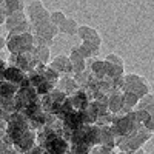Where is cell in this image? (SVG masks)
<instances>
[{
	"mask_svg": "<svg viewBox=\"0 0 154 154\" xmlns=\"http://www.w3.org/2000/svg\"><path fill=\"white\" fill-rule=\"evenodd\" d=\"M32 46H34V37H32L31 32L8 34V37H6V48L11 54L31 53Z\"/></svg>",
	"mask_w": 154,
	"mask_h": 154,
	"instance_id": "6da1fadb",
	"label": "cell"
},
{
	"mask_svg": "<svg viewBox=\"0 0 154 154\" xmlns=\"http://www.w3.org/2000/svg\"><path fill=\"white\" fill-rule=\"evenodd\" d=\"M151 134L152 133H148L146 130H143V128H140V130H137L136 133L126 136V137H120L117 142H116V145H117L120 148V151H125V152H134L136 149L142 148V145L146 142V140L151 139Z\"/></svg>",
	"mask_w": 154,
	"mask_h": 154,
	"instance_id": "7a4b0ae2",
	"label": "cell"
},
{
	"mask_svg": "<svg viewBox=\"0 0 154 154\" xmlns=\"http://www.w3.org/2000/svg\"><path fill=\"white\" fill-rule=\"evenodd\" d=\"M122 93H133L139 99L149 93L146 79L139 74H123V86Z\"/></svg>",
	"mask_w": 154,
	"mask_h": 154,
	"instance_id": "3957f363",
	"label": "cell"
},
{
	"mask_svg": "<svg viewBox=\"0 0 154 154\" xmlns=\"http://www.w3.org/2000/svg\"><path fill=\"white\" fill-rule=\"evenodd\" d=\"M49 14L51 12L43 6L42 2H29L26 5V19H28L31 26L38 25V23H43V22H48Z\"/></svg>",
	"mask_w": 154,
	"mask_h": 154,
	"instance_id": "277c9868",
	"label": "cell"
},
{
	"mask_svg": "<svg viewBox=\"0 0 154 154\" xmlns=\"http://www.w3.org/2000/svg\"><path fill=\"white\" fill-rule=\"evenodd\" d=\"M37 60L34 59L32 53H25V54H11V65L19 68L25 74L31 72L37 66Z\"/></svg>",
	"mask_w": 154,
	"mask_h": 154,
	"instance_id": "5b68a950",
	"label": "cell"
},
{
	"mask_svg": "<svg viewBox=\"0 0 154 154\" xmlns=\"http://www.w3.org/2000/svg\"><path fill=\"white\" fill-rule=\"evenodd\" d=\"M77 35L82 38V42L85 43H91V45H96V46H102V35L99 34L97 29L88 26V25H82L77 29Z\"/></svg>",
	"mask_w": 154,
	"mask_h": 154,
	"instance_id": "8992f818",
	"label": "cell"
},
{
	"mask_svg": "<svg viewBox=\"0 0 154 154\" xmlns=\"http://www.w3.org/2000/svg\"><path fill=\"white\" fill-rule=\"evenodd\" d=\"M83 123V117H82V112L80 111H71L68 112L65 117L62 119V130L63 131H68V133H72L74 130L80 128Z\"/></svg>",
	"mask_w": 154,
	"mask_h": 154,
	"instance_id": "52a82bcc",
	"label": "cell"
},
{
	"mask_svg": "<svg viewBox=\"0 0 154 154\" xmlns=\"http://www.w3.org/2000/svg\"><path fill=\"white\" fill-rule=\"evenodd\" d=\"M34 145H35V131H32V130L25 131V133L16 140V142H14V148H16L19 152H22V154L28 152Z\"/></svg>",
	"mask_w": 154,
	"mask_h": 154,
	"instance_id": "ba28073f",
	"label": "cell"
},
{
	"mask_svg": "<svg viewBox=\"0 0 154 154\" xmlns=\"http://www.w3.org/2000/svg\"><path fill=\"white\" fill-rule=\"evenodd\" d=\"M69 97V102H71V105H72V109L74 111H83L88 105H89V102H91V96H89L88 91H85V89H77V91Z\"/></svg>",
	"mask_w": 154,
	"mask_h": 154,
	"instance_id": "9c48e42d",
	"label": "cell"
},
{
	"mask_svg": "<svg viewBox=\"0 0 154 154\" xmlns=\"http://www.w3.org/2000/svg\"><path fill=\"white\" fill-rule=\"evenodd\" d=\"M49 68L54 69L59 75H69L72 72L71 62L66 56H57L56 59H53L49 63Z\"/></svg>",
	"mask_w": 154,
	"mask_h": 154,
	"instance_id": "30bf717a",
	"label": "cell"
},
{
	"mask_svg": "<svg viewBox=\"0 0 154 154\" xmlns=\"http://www.w3.org/2000/svg\"><path fill=\"white\" fill-rule=\"evenodd\" d=\"M108 111L111 114L123 112V94L122 91H112L108 94Z\"/></svg>",
	"mask_w": 154,
	"mask_h": 154,
	"instance_id": "8fae6325",
	"label": "cell"
},
{
	"mask_svg": "<svg viewBox=\"0 0 154 154\" xmlns=\"http://www.w3.org/2000/svg\"><path fill=\"white\" fill-rule=\"evenodd\" d=\"M99 145L105 146V148H109V149H112L116 146V137H114V134L111 131L109 125L99 126Z\"/></svg>",
	"mask_w": 154,
	"mask_h": 154,
	"instance_id": "7c38bea8",
	"label": "cell"
},
{
	"mask_svg": "<svg viewBox=\"0 0 154 154\" xmlns=\"http://www.w3.org/2000/svg\"><path fill=\"white\" fill-rule=\"evenodd\" d=\"M25 74L23 71H20L19 68H16V66H12V65H8L6 66V69H5V74H3V80H6L8 83H11V85H14V86H20V83H22V80L25 79Z\"/></svg>",
	"mask_w": 154,
	"mask_h": 154,
	"instance_id": "4fadbf2b",
	"label": "cell"
},
{
	"mask_svg": "<svg viewBox=\"0 0 154 154\" xmlns=\"http://www.w3.org/2000/svg\"><path fill=\"white\" fill-rule=\"evenodd\" d=\"M45 149H48L49 152H53V154H68V151H69V142H68V140H65L62 136H57V137H54L46 145Z\"/></svg>",
	"mask_w": 154,
	"mask_h": 154,
	"instance_id": "5bb4252c",
	"label": "cell"
},
{
	"mask_svg": "<svg viewBox=\"0 0 154 154\" xmlns=\"http://www.w3.org/2000/svg\"><path fill=\"white\" fill-rule=\"evenodd\" d=\"M56 88L59 89V91H62L65 96H71V94H74L77 89H79V88H77V85H75V82H74V79H72V77H69V75L60 77L57 85H56Z\"/></svg>",
	"mask_w": 154,
	"mask_h": 154,
	"instance_id": "9a60e30c",
	"label": "cell"
},
{
	"mask_svg": "<svg viewBox=\"0 0 154 154\" xmlns=\"http://www.w3.org/2000/svg\"><path fill=\"white\" fill-rule=\"evenodd\" d=\"M68 59H69V62H71V68H72V72H74V74L82 72V71L86 69V62H85V59L80 56V53L77 51L75 46L71 49V54H69Z\"/></svg>",
	"mask_w": 154,
	"mask_h": 154,
	"instance_id": "2e32d148",
	"label": "cell"
},
{
	"mask_svg": "<svg viewBox=\"0 0 154 154\" xmlns=\"http://www.w3.org/2000/svg\"><path fill=\"white\" fill-rule=\"evenodd\" d=\"M28 19H26V14H25L23 11L20 12H14V14H11L5 19V25H6V29L11 32V31H14L16 28H19L22 23H25Z\"/></svg>",
	"mask_w": 154,
	"mask_h": 154,
	"instance_id": "e0dca14e",
	"label": "cell"
},
{
	"mask_svg": "<svg viewBox=\"0 0 154 154\" xmlns=\"http://www.w3.org/2000/svg\"><path fill=\"white\" fill-rule=\"evenodd\" d=\"M0 8H2L5 17H8V16H11V14H14V12L23 11L25 3L20 2V0H3L2 5H0Z\"/></svg>",
	"mask_w": 154,
	"mask_h": 154,
	"instance_id": "ac0fdd59",
	"label": "cell"
},
{
	"mask_svg": "<svg viewBox=\"0 0 154 154\" xmlns=\"http://www.w3.org/2000/svg\"><path fill=\"white\" fill-rule=\"evenodd\" d=\"M77 51L80 53V56L83 59H96L100 53V48L96 46V45H91V43H80L79 46H75Z\"/></svg>",
	"mask_w": 154,
	"mask_h": 154,
	"instance_id": "d6986e66",
	"label": "cell"
},
{
	"mask_svg": "<svg viewBox=\"0 0 154 154\" xmlns=\"http://www.w3.org/2000/svg\"><path fill=\"white\" fill-rule=\"evenodd\" d=\"M31 53H32L34 59H35L38 63H42V65H48L49 56H51L49 46H32Z\"/></svg>",
	"mask_w": 154,
	"mask_h": 154,
	"instance_id": "ffe728a7",
	"label": "cell"
},
{
	"mask_svg": "<svg viewBox=\"0 0 154 154\" xmlns=\"http://www.w3.org/2000/svg\"><path fill=\"white\" fill-rule=\"evenodd\" d=\"M152 105H154V100H152V94L148 93L145 94L143 97H140L139 102H137V105L134 109H140V111H146L149 114H152Z\"/></svg>",
	"mask_w": 154,
	"mask_h": 154,
	"instance_id": "44dd1931",
	"label": "cell"
},
{
	"mask_svg": "<svg viewBox=\"0 0 154 154\" xmlns=\"http://www.w3.org/2000/svg\"><path fill=\"white\" fill-rule=\"evenodd\" d=\"M77 29H79V25H77V22L74 19H68L63 22V25L59 28V32L62 34H66V35H75L77 34Z\"/></svg>",
	"mask_w": 154,
	"mask_h": 154,
	"instance_id": "7402d4cb",
	"label": "cell"
},
{
	"mask_svg": "<svg viewBox=\"0 0 154 154\" xmlns=\"http://www.w3.org/2000/svg\"><path fill=\"white\" fill-rule=\"evenodd\" d=\"M72 79H74V82H75L77 88H79V89H85V88L88 86V83H89L91 74H89V72L85 69V71H82V72L74 74V75H72Z\"/></svg>",
	"mask_w": 154,
	"mask_h": 154,
	"instance_id": "603a6c76",
	"label": "cell"
},
{
	"mask_svg": "<svg viewBox=\"0 0 154 154\" xmlns=\"http://www.w3.org/2000/svg\"><path fill=\"white\" fill-rule=\"evenodd\" d=\"M42 74H43V79L48 82V83H51V85H57V82H59V79H60V75L54 71V69H51L48 65H45L43 66V71H42Z\"/></svg>",
	"mask_w": 154,
	"mask_h": 154,
	"instance_id": "cb8c5ba5",
	"label": "cell"
},
{
	"mask_svg": "<svg viewBox=\"0 0 154 154\" xmlns=\"http://www.w3.org/2000/svg\"><path fill=\"white\" fill-rule=\"evenodd\" d=\"M65 20H66V16L63 14L62 11H54V12H51V14H49V22L53 23L57 29L62 26Z\"/></svg>",
	"mask_w": 154,
	"mask_h": 154,
	"instance_id": "d4e9b609",
	"label": "cell"
},
{
	"mask_svg": "<svg viewBox=\"0 0 154 154\" xmlns=\"http://www.w3.org/2000/svg\"><path fill=\"white\" fill-rule=\"evenodd\" d=\"M54 88H56L54 85H51V83H48L46 80H43L40 85H37L34 89H35V93H37V96H38V97H43V96L49 94V93L53 91Z\"/></svg>",
	"mask_w": 154,
	"mask_h": 154,
	"instance_id": "484cf974",
	"label": "cell"
},
{
	"mask_svg": "<svg viewBox=\"0 0 154 154\" xmlns=\"http://www.w3.org/2000/svg\"><path fill=\"white\" fill-rule=\"evenodd\" d=\"M105 60L109 62V63H112V65H116V66L125 68V62H123V59H122L120 56H117V54H108Z\"/></svg>",
	"mask_w": 154,
	"mask_h": 154,
	"instance_id": "4316f807",
	"label": "cell"
},
{
	"mask_svg": "<svg viewBox=\"0 0 154 154\" xmlns=\"http://www.w3.org/2000/svg\"><path fill=\"white\" fill-rule=\"evenodd\" d=\"M89 154H112V151L109 148H105L102 145H96L91 148V151H89Z\"/></svg>",
	"mask_w": 154,
	"mask_h": 154,
	"instance_id": "83f0119b",
	"label": "cell"
},
{
	"mask_svg": "<svg viewBox=\"0 0 154 154\" xmlns=\"http://www.w3.org/2000/svg\"><path fill=\"white\" fill-rule=\"evenodd\" d=\"M43 151H45V149H43L42 146L34 145V146H32V148H31L28 152H25V154H43Z\"/></svg>",
	"mask_w": 154,
	"mask_h": 154,
	"instance_id": "f1b7e54d",
	"label": "cell"
},
{
	"mask_svg": "<svg viewBox=\"0 0 154 154\" xmlns=\"http://www.w3.org/2000/svg\"><path fill=\"white\" fill-rule=\"evenodd\" d=\"M6 66H8V63L3 59H0V80H3V74H5Z\"/></svg>",
	"mask_w": 154,
	"mask_h": 154,
	"instance_id": "f546056e",
	"label": "cell"
},
{
	"mask_svg": "<svg viewBox=\"0 0 154 154\" xmlns=\"http://www.w3.org/2000/svg\"><path fill=\"white\" fill-rule=\"evenodd\" d=\"M2 154H20V152H19V151H17L14 146H11V148H6V149L2 152Z\"/></svg>",
	"mask_w": 154,
	"mask_h": 154,
	"instance_id": "4dcf8cb0",
	"label": "cell"
},
{
	"mask_svg": "<svg viewBox=\"0 0 154 154\" xmlns=\"http://www.w3.org/2000/svg\"><path fill=\"white\" fill-rule=\"evenodd\" d=\"M5 130H6V120L0 119V134H3V133H5Z\"/></svg>",
	"mask_w": 154,
	"mask_h": 154,
	"instance_id": "1f68e13d",
	"label": "cell"
},
{
	"mask_svg": "<svg viewBox=\"0 0 154 154\" xmlns=\"http://www.w3.org/2000/svg\"><path fill=\"white\" fill-rule=\"evenodd\" d=\"M5 46H6V38L0 35V49H3Z\"/></svg>",
	"mask_w": 154,
	"mask_h": 154,
	"instance_id": "d6a6232c",
	"label": "cell"
},
{
	"mask_svg": "<svg viewBox=\"0 0 154 154\" xmlns=\"http://www.w3.org/2000/svg\"><path fill=\"white\" fill-rule=\"evenodd\" d=\"M131 154H148L145 149H142V148H139V149H136L134 152H131Z\"/></svg>",
	"mask_w": 154,
	"mask_h": 154,
	"instance_id": "836d02e7",
	"label": "cell"
},
{
	"mask_svg": "<svg viewBox=\"0 0 154 154\" xmlns=\"http://www.w3.org/2000/svg\"><path fill=\"white\" fill-rule=\"evenodd\" d=\"M119 154H130V152H125V151H120Z\"/></svg>",
	"mask_w": 154,
	"mask_h": 154,
	"instance_id": "e575fe53",
	"label": "cell"
},
{
	"mask_svg": "<svg viewBox=\"0 0 154 154\" xmlns=\"http://www.w3.org/2000/svg\"><path fill=\"white\" fill-rule=\"evenodd\" d=\"M0 56H2V54H0ZM0 59H2V57H0Z\"/></svg>",
	"mask_w": 154,
	"mask_h": 154,
	"instance_id": "d590c367",
	"label": "cell"
}]
</instances>
